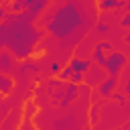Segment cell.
Wrapping results in <instances>:
<instances>
[{
	"label": "cell",
	"mask_w": 130,
	"mask_h": 130,
	"mask_svg": "<svg viewBox=\"0 0 130 130\" xmlns=\"http://www.w3.org/2000/svg\"><path fill=\"white\" fill-rule=\"evenodd\" d=\"M26 67H28V69H30V71H35V73H37V71H39V69H41V67H39V65H37V63H35V61H32V63H28V65H26Z\"/></svg>",
	"instance_id": "cell-21"
},
{
	"label": "cell",
	"mask_w": 130,
	"mask_h": 130,
	"mask_svg": "<svg viewBox=\"0 0 130 130\" xmlns=\"http://www.w3.org/2000/svg\"><path fill=\"white\" fill-rule=\"evenodd\" d=\"M116 85H118V77H116V75H108V77H106V79L98 85L95 93H98L100 98H110V95L114 93Z\"/></svg>",
	"instance_id": "cell-5"
},
{
	"label": "cell",
	"mask_w": 130,
	"mask_h": 130,
	"mask_svg": "<svg viewBox=\"0 0 130 130\" xmlns=\"http://www.w3.org/2000/svg\"><path fill=\"white\" fill-rule=\"evenodd\" d=\"M116 8H126V0H100L98 2V10L102 12L116 10Z\"/></svg>",
	"instance_id": "cell-10"
},
{
	"label": "cell",
	"mask_w": 130,
	"mask_h": 130,
	"mask_svg": "<svg viewBox=\"0 0 130 130\" xmlns=\"http://www.w3.org/2000/svg\"><path fill=\"white\" fill-rule=\"evenodd\" d=\"M81 22H83V12L77 8V4L67 2L45 18V28L57 39H67L71 32H75L81 26Z\"/></svg>",
	"instance_id": "cell-2"
},
{
	"label": "cell",
	"mask_w": 130,
	"mask_h": 130,
	"mask_svg": "<svg viewBox=\"0 0 130 130\" xmlns=\"http://www.w3.org/2000/svg\"><path fill=\"white\" fill-rule=\"evenodd\" d=\"M120 24H122L124 28H130V12H126V14L122 16V20H120Z\"/></svg>",
	"instance_id": "cell-17"
},
{
	"label": "cell",
	"mask_w": 130,
	"mask_h": 130,
	"mask_svg": "<svg viewBox=\"0 0 130 130\" xmlns=\"http://www.w3.org/2000/svg\"><path fill=\"white\" fill-rule=\"evenodd\" d=\"M106 59H108L106 51H102V49L93 47V51H91V61H93V63H98L100 67H104V65H106Z\"/></svg>",
	"instance_id": "cell-12"
},
{
	"label": "cell",
	"mask_w": 130,
	"mask_h": 130,
	"mask_svg": "<svg viewBox=\"0 0 130 130\" xmlns=\"http://www.w3.org/2000/svg\"><path fill=\"white\" fill-rule=\"evenodd\" d=\"M95 30H98V32H110V24H106V22H95Z\"/></svg>",
	"instance_id": "cell-15"
},
{
	"label": "cell",
	"mask_w": 130,
	"mask_h": 130,
	"mask_svg": "<svg viewBox=\"0 0 130 130\" xmlns=\"http://www.w3.org/2000/svg\"><path fill=\"white\" fill-rule=\"evenodd\" d=\"M24 2V12L16 14L18 20H24V22H35L47 8H49V2L51 0H22Z\"/></svg>",
	"instance_id": "cell-3"
},
{
	"label": "cell",
	"mask_w": 130,
	"mask_h": 130,
	"mask_svg": "<svg viewBox=\"0 0 130 130\" xmlns=\"http://www.w3.org/2000/svg\"><path fill=\"white\" fill-rule=\"evenodd\" d=\"M124 93H126V95H130V79L124 83Z\"/></svg>",
	"instance_id": "cell-22"
},
{
	"label": "cell",
	"mask_w": 130,
	"mask_h": 130,
	"mask_svg": "<svg viewBox=\"0 0 130 130\" xmlns=\"http://www.w3.org/2000/svg\"><path fill=\"white\" fill-rule=\"evenodd\" d=\"M95 47L102 49V51H106V53H112V51H114V45H112L110 41H100V43H95Z\"/></svg>",
	"instance_id": "cell-14"
},
{
	"label": "cell",
	"mask_w": 130,
	"mask_h": 130,
	"mask_svg": "<svg viewBox=\"0 0 130 130\" xmlns=\"http://www.w3.org/2000/svg\"><path fill=\"white\" fill-rule=\"evenodd\" d=\"M59 81H61L59 77H51V79H49V85H51V87H59Z\"/></svg>",
	"instance_id": "cell-19"
},
{
	"label": "cell",
	"mask_w": 130,
	"mask_h": 130,
	"mask_svg": "<svg viewBox=\"0 0 130 130\" xmlns=\"http://www.w3.org/2000/svg\"><path fill=\"white\" fill-rule=\"evenodd\" d=\"M104 73H108L104 67H102V69L91 67V69L85 73V85H95V87H98V85H100V83L106 79V77H104Z\"/></svg>",
	"instance_id": "cell-7"
},
{
	"label": "cell",
	"mask_w": 130,
	"mask_h": 130,
	"mask_svg": "<svg viewBox=\"0 0 130 130\" xmlns=\"http://www.w3.org/2000/svg\"><path fill=\"white\" fill-rule=\"evenodd\" d=\"M43 39V30L35 26V22L18 20L16 14L8 12L0 22V45L8 49L16 59H28Z\"/></svg>",
	"instance_id": "cell-1"
},
{
	"label": "cell",
	"mask_w": 130,
	"mask_h": 130,
	"mask_svg": "<svg viewBox=\"0 0 130 130\" xmlns=\"http://www.w3.org/2000/svg\"><path fill=\"white\" fill-rule=\"evenodd\" d=\"M14 87V79L8 75V73H0V93L6 98Z\"/></svg>",
	"instance_id": "cell-11"
},
{
	"label": "cell",
	"mask_w": 130,
	"mask_h": 130,
	"mask_svg": "<svg viewBox=\"0 0 130 130\" xmlns=\"http://www.w3.org/2000/svg\"><path fill=\"white\" fill-rule=\"evenodd\" d=\"M51 71H53L55 75H59V73L63 71V67H61V65H59L57 61H51Z\"/></svg>",
	"instance_id": "cell-16"
},
{
	"label": "cell",
	"mask_w": 130,
	"mask_h": 130,
	"mask_svg": "<svg viewBox=\"0 0 130 130\" xmlns=\"http://www.w3.org/2000/svg\"><path fill=\"white\" fill-rule=\"evenodd\" d=\"M95 2H100V0H95Z\"/></svg>",
	"instance_id": "cell-25"
},
{
	"label": "cell",
	"mask_w": 130,
	"mask_h": 130,
	"mask_svg": "<svg viewBox=\"0 0 130 130\" xmlns=\"http://www.w3.org/2000/svg\"><path fill=\"white\" fill-rule=\"evenodd\" d=\"M69 67L73 69V71H79V73H87L91 67H93V61H89V59H81V57H71V61H69Z\"/></svg>",
	"instance_id": "cell-8"
},
{
	"label": "cell",
	"mask_w": 130,
	"mask_h": 130,
	"mask_svg": "<svg viewBox=\"0 0 130 130\" xmlns=\"http://www.w3.org/2000/svg\"><path fill=\"white\" fill-rule=\"evenodd\" d=\"M98 112H100V108H98V106L93 104V106H91V122H95V118H98L95 114H98Z\"/></svg>",
	"instance_id": "cell-20"
},
{
	"label": "cell",
	"mask_w": 130,
	"mask_h": 130,
	"mask_svg": "<svg viewBox=\"0 0 130 130\" xmlns=\"http://www.w3.org/2000/svg\"><path fill=\"white\" fill-rule=\"evenodd\" d=\"M71 75H73V69H71L69 65H65V67H63V71H61L57 77H59V79H63V81H69V79H71Z\"/></svg>",
	"instance_id": "cell-13"
},
{
	"label": "cell",
	"mask_w": 130,
	"mask_h": 130,
	"mask_svg": "<svg viewBox=\"0 0 130 130\" xmlns=\"http://www.w3.org/2000/svg\"><path fill=\"white\" fill-rule=\"evenodd\" d=\"M126 61H128V57H126L122 51H112V53H108V59H106L104 69L108 71V75H116V77H118L120 71L124 69Z\"/></svg>",
	"instance_id": "cell-4"
},
{
	"label": "cell",
	"mask_w": 130,
	"mask_h": 130,
	"mask_svg": "<svg viewBox=\"0 0 130 130\" xmlns=\"http://www.w3.org/2000/svg\"><path fill=\"white\" fill-rule=\"evenodd\" d=\"M118 130H126V128H118Z\"/></svg>",
	"instance_id": "cell-24"
},
{
	"label": "cell",
	"mask_w": 130,
	"mask_h": 130,
	"mask_svg": "<svg viewBox=\"0 0 130 130\" xmlns=\"http://www.w3.org/2000/svg\"><path fill=\"white\" fill-rule=\"evenodd\" d=\"M14 55L8 51V49H2L0 51V71L2 73H8L10 69H12V65H14Z\"/></svg>",
	"instance_id": "cell-9"
},
{
	"label": "cell",
	"mask_w": 130,
	"mask_h": 130,
	"mask_svg": "<svg viewBox=\"0 0 130 130\" xmlns=\"http://www.w3.org/2000/svg\"><path fill=\"white\" fill-rule=\"evenodd\" d=\"M112 98H114L118 104H124V100H126V93H112Z\"/></svg>",
	"instance_id": "cell-18"
},
{
	"label": "cell",
	"mask_w": 130,
	"mask_h": 130,
	"mask_svg": "<svg viewBox=\"0 0 130 130\" xmlns=\"http://www.w3.org/2000/svg\"><path fill=\"white\" fill-rule=\"evenodd\" d=\"M77 95H79V85H75V83L67 81V85L63 87V98H61L59 106H61V108H67V106H69Z\"/></svg>",
	"instance_id": "cell-6"
},
{
	"label": "cell",
	"mask_w": 130,
	"mask_h": 130,
	"mask_svg": "<svg viewBox=\"0 0 130 130\" xmlns=\"http://www.w3.org/2000/svg\"><path fill=\"white\" fill-rule=\"evenodd\" d=\"M126 10L130 12V0H126Z\"/></svg>",
	"instance_id": "cell-23"
}]
</instances>
